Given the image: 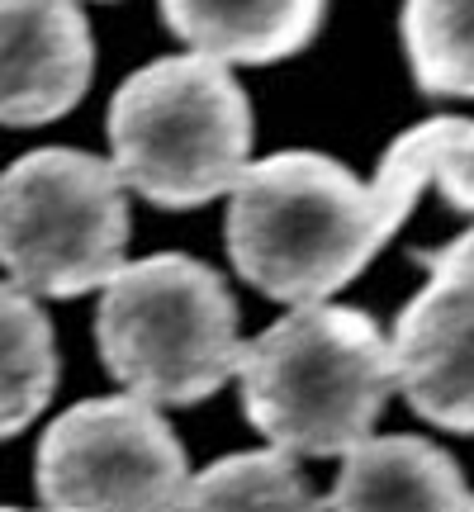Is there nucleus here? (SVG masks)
Instances as JSON below:
<instances>
[{"instance_id":"f257e3e1","label":"nucleus","mask_w":474,"mask_h":512,"mask_svg":"<svg viewBox=\"0 0 474 512\" xmlns=\"http://www.w3.org/2000/svg\"><path fill=\"white\" fill-rule=\"evenodd\" d=\"M427 185L474 214V119L413 124L389 143L375 181H356L323 152H271L242 166L228 190V256L266 299H328L375 261Z\"/></svg>"},{"instance_id":"f03ea898","label":"nucleus","mask_w":474,"mask_h":512,"mask_svg":"<svg viewBox=\"0 0 474 512\" xmlns=\"http://www.w3.org/2000/svg\"><path fill=\"white\" fill-rule=\"evenodd\" d=\"M242 408L285 456H342L380 422L394 361L380 323L347 304H294L237 347Z\"/></svg>"},{"instance_id":"7ed1b4c3","label":"nucleus","mask_w":474,"mask_h":512,"mask_svg":"<svg viewBox=\"0 0 474 512\" xmlns=\"http://www.w3.org/2000/svg\"><path fill=\"white\" fill-rule=\"evenodd\" d=\"M110 152L128 190L157 209H200L252 162V105L228 62L157 57L110 100Z\"/></svg>"},{"instance_id":"20e7f679","label":"nucleus","mask_w":474,"mask_h":512,"mask_svg":"<svg viewBox=\"0 0 474 512\" xmlns=\"http://www.w3.org/2000/svg\"><path fill=\"white\" fill-rule=\"evenodd\" d=\"M95 342L128 394L147 403H204L237 370V304L223 275L195 256L124 261L100 285Z\"/></svg>"},{"instance_id":"39448f33","label":"nucleus","mask_w":474,"mask_h":512,"mask_svg":"<svg viewBox=\"0 0 474 512\" xmlns=\"http://www.w3.org/2000/svg\"><path fill=\"white\" fill-rule=\"evenodd\" d=\"M128 247V200L114 162L38 147L0 171V266L19 290L72 299L100 290Z\"/></svg>"},{"instance_id":"423d86ee","label":"nucleus","mask_w":474,"mask_h":512,"mask_svg":"<svg viewBox=\"0 0 474 512\" xmlns=\"http://www.w3.org/2000/svg\"><path fill=\"white\" fill-rule=\"evenodd\" d=\"M34 479L48 512H181L190 460L157 403L110 394L43 432Z\"/></svg>"},{"instance_id":"0eeeda50","label":"nucleus","mask_w":474,"mask_h":512,"mask_svg":"<svg viewBox=\"0 0 474 512\" xmlns=\"http://www.w3.org/2000/svg\"><path fill=\"white\" fill-rule=\"evenodd\" d=\"M418 261L427 285L403 304L389 337L394 389L427 422L474 432V228Z\"/></svg>"},{"instance_id":"6e6552de","label":"nucleus","mask_w":474,"mask_h":512,"mask_svg":"<svg viewBox=\"0 0 474 512\" xmlns=\"http://www.w3.org/2000/svg\"><path fill=\"white\" fill-rule=\"evenodd\" d=\"M95 72L91 24L76 0H0V124H53Z\"/></svg>"},{"instance_id":"1a4fd4ad","label":"nucleus","mask_w":474,"mask_h":512,"mask_svg":"<svg viewBox=\"0 0 474 512\" xmlns=\"http://www.w3.org/2000/svg\"><path fill=\"white\" fill-rule=\"evenodd\" d=\"M342 456L328 512H474L465 470L437 441L361 437Z\"/></svg>"},{"instance_id":"9d476101","label":"nucleus","mask_w":474,"mask_h":512,"mask_svg":"<svg viewBox=\"0 0 474 512\" xmlns=\"http://www.w3.org/2000/svg\"><path fill=\"white\" fill-rule=\"evenodd\" d=\"M328 0H162L171 34L190 43V53L266 67L304 53L323 24Z\"/></svg>"},{"instance_id":"9b49d317","label":"nucleus","mask_w":474,"mask_h":512,"mask_svg":"<svg viewBox=\"0 0 474 512\" xmlns=\"http://www.w3.org/2000/svg\"><path fill=\"white\" fill-rule=\"evenodd\" d=\"M57 389V342L48 313L19 285H0V441L19 437Z\"/></svg>"},{"instance_id":"f8f14e48","label":"nucleus","mask_w":474,"mask_h":512,"mask_svg":"<svg viewBox=\"0 0 474 512\" xmlns=\"http://www.w3.org/2000/svg\"><path fill=\"white\" fill-rule=\"evenodd\" d=\"M181 512H328L285 451H237L185 484Z\"/></svg>"},{"instance_id":"ddd939ff","label":"nucleus","mask_w":474,"mask_h":512,"mask_svg":"<svg viewBox=\"0 0 474 512\" xmlns=\"http://www.w3.org/2000/svg\"><path fill=\"white\" fill-rule=\"evenodd\" d=\"M399 29L422 91L474 100V0H403Z\"/></svg>"},{"instance_id":"4468645a","label":"nucleus","mask_w":474,"mask_h":512,"mask_svg":"<svg viewBox=\"0 0 474 512\" xmlns=\"http://www.w3.org/2000/svg\"><path fill=\"white\" fill-rule=\"evenodd\" d=\"M0 512H24V508H0Z\"/></svg>"}]
</instances>
